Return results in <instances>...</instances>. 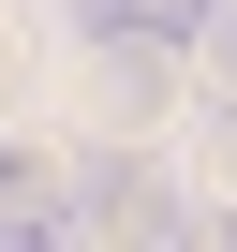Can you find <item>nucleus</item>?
Instances as JSON below:
<instances>
[{
	"instance_id": "1",
	"label": "nucleus",
	"mask_w": 237,
	"mask_h": 252,
	"mask_svg": "<svg viewBox=\"0 0 237 252\" xmlns=\"http://www.w3.org/2000/svg\"><path fill=\"white\" fill-rule=\"evenodd\" d=\"M74 89H89L104 134H148V119L178 104V45H163V30H89V74H74Z\"/></svg>"
},
{
	"instance_id": "2",
	"label": "nucleus",
	"mask_w": 237,
	"mask_h": 252,
	"mask_svg": "<svg viewBox=\"0 0 237 252\" xmlns=\"http://www.w3.org/2000/svg\"><path fill=\"white\" fill-rule=\"evenodd\" d=\"M74 237H178V193H163V163L104 149V163L74 178Z\"/></svg>"
},
{
	"instance_id": "3",
	"label": "nucleus",
	"mask_w": 237,
	"mask_h": 252,
	"mask_svg": "<svg viewBox=\"0 0 237 252\" xmlns=\"http://www.w3.org/2000/svg\"><path fill=\"white\" fill-rule=\"evenodd\" d=\"M59 222H74V163L0 149V237H59Z\"/></svg>"
},
{
	"instance_id": "4",
	"label": "nucleus",
	"mask_w": 237,
	"mask_h": 252,
	"mask_svg": "<svg viewBox=\"0 0 237 252\" xmlns=\"http://www.w3.org/2000/svg\"><path fill=\"white\" fill-rule=\"evenodd\" d=\"M89 30H163V45H207V15L222 0H74Z\"/></svg>"
},
{
	"instance_id": "5",
	"label": "nucleus",
	"mask_w": 237,
	"mask_h": 252,
	"mask_svg": "<svg viewBox=\"0 0 237 252\" xmlns=\"http://www.w3.org/2000/svg\"><path fill=\"white\" fill-rule=\"evenodd\" d=\"M15 104H30V30L0 15V119H15Z\"/></svg>"
},
{
	"instance_id": "6",
	"label": "nucleus",
	"mask_w": 237,
	"mask_h": 252,
	"mask_svg": "<svg viewBox=\"0 0 237 252\" xmlns=\"http://www.w3.org/2000/svg\"><path fill=\"white\" fill-rule=\"evenodd\" d=\"M207 60H222V104H237V0H222V15H207Z\"/></svg>"
},
{
	"instance_id": "7",
	"label": "nucleus",
	"mask_w": 237,
	"mask_h": 252,
	"mask_svg": "<svg viewBox=\"0 0 237 252\" xmlns=\"http://www.w3.org/2000/svg\"><path fill=\"white\" fill-rule=\"evenodd\" d=\"M207 163H222V193H237V104H222V119H207Z\"/></svg>"
}]
</instances>
